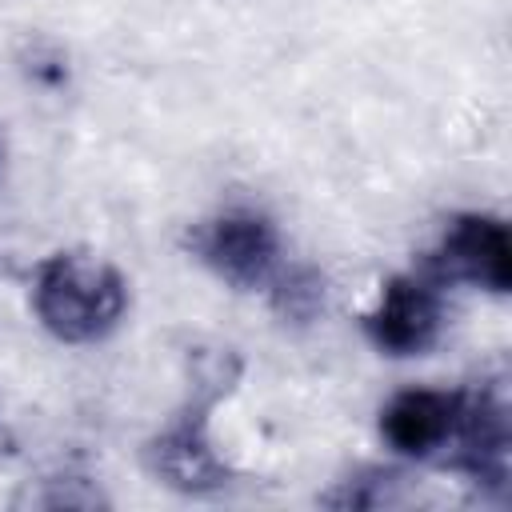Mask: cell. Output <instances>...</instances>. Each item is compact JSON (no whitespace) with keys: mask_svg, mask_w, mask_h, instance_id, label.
Here are the masks:
<instances>
[{"mask_svg":"<svg viewBox=\"0 0 512 512\" xmlns=\"http://www.w3.org/2000/svg\"><path fill=\"white\" fill-rule=\"evenodd\" d=\"M184 248L240 292L268 288L280 268V232L256 208H224L192 224L184 232Z\"/></svg>","mask_w":512,"mask_h":512,"instance_id":"obj_3","label":"cell"},{"mask_svg":"<svg viewBox=\"0 0 512 512\" xmlns=\"http://www.w3.org/2000/svg\"><path fill=\"white\" fill-rule=\"evenodd\" d=\"M424 272L440 284H472L504 296L512 288V236L492 212H460L440 232L424 260Z\"/></svg>","mask_w":512,"mask_h":512,"instance_id":"obj_4","label":"cell"},{"mask_svg":"<svg viewBox=\"0 0 512 512\" xmlns=\"http://www.w3.org/2000/svg\"><path fill=\"white\" fill-rule=\"evenodd\" d=\"M364 336L384 356H420L436 344L444 328V296L440 280L428 272H400L392 276L376 304L360 316Z\"/></svg>","mask_w":512,"mask_h":512,"instance_id":"obj_5","label":"cell"},{"mask_svg":"<svg viewBox=\"0 0 512 512\" xmlns=\"http://www.w3.org/2000/svg\"><path fill=\"white\" fill-rule=\"evenodd\" d=\"M0 168H4V140H0Z\"/></svg>","mask_w":512,"mask_h":512,"instance_id":"obj_10","label":"cell"},{"mask_svg":"<svg viewBox=\"0 0 512 512\" xmlns=\"http://www.w3.org/2000/svg\"><path fill=\"white\" fill-rule=\"evenodd\" d=\"M268 300L284 320L308 324L324 312L328 288H324V276L312 264H288V268L280 264L276 276L268 280Z\"/></svg>","mask_w":512,"mask_h":512,"instance_id":"obj_8","label":"cell"},{"mask_svg":"<svg viewBox=\"0 0 512 512\" xmlns=\"http://www.w3.org/2000/svg\"><path fill=\"white\" fill-rule=\"evenodd\" d=\"M236 380H240V360L228 348L196 352L188 400L144 444V468L160 484L184 496H216L232 484V468L216 452L208 420H212V408L236 388Z\"/></svg>","mask_w":512,"mask_h":512,"instance_id":"obj_1","label":"cell"},{"mask_svg":"<svg viewBox=\"0 0 512 512\" xmlns=\"http://www.w3.org/2000/svg\"><path fill=\"white\" fill-rule=\"evenodd\" d=\"M508 444H512V428H508L504 392L492 384L464 388V412L444 452V464L480 488L508 492Z\"/></svg>","mask_w":512,"mask_h":512,"instance_id":"obj_6","label":"cell"},{"mask_svg":"<svg viewBox=\"0 0 512 512\" xmlns=\"http://www.w3.org/2000/svg\"><path fill=\"white\" fill-rule=\"evenodd\" d=\"M32 308L56 340L96 344L120 324L128 308V284L108 260L84 252H52L36 264Z\"/></svg>","mask_w":512,"mask_h":512,"instance_id":"obj_2","label":"cell"},{"mask_svg":"<svg viewBox=\"0 0 512 512\" xmlns=\"http://www.w3.org/2000/svg\"><path fill=\"white\" fill-rule=\"evenodd\" d=\"M396 480H400L396 472L368 468V472H356V476L340 480L332 492L320 496V504H328V508H380V504H392L388 488H392Z\"/></svg>","mask_w":512,"mask_h":512,"instance_id":"obj_9","label":"cell"},{"mask_svg":"<svg viewBox=\"0 0 512 512\" xmlns=\"http://www.w3.org/2000/svg\"><path fill=\"white\" fill-rule=\"evenodd\" d=\"M464 412V388H404L380 408V436L412 460L444 456Z\"/></svg>","mask_w":512,"mask_h":512,"instance_id":"obj_7","label":"cell"}]
</instances>
